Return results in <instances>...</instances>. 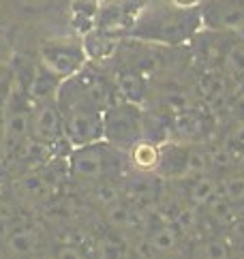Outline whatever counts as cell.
I'll use <instances>...</instances> for the list:
<instances>
[{"label":"cell","mask_w":244,"mask_h":259,"mask_svg":"<svg viewBox=\"0 0 244 259\" xmlns=\"http://www.w3.org/2000/svg\"><path fill=\"white\" fill-rule=\"evenodd\" d=\"M231 251H229V244L225 238H208L204 240L197 248V257L199 259H229Z\"/></svg>","instance_id":"24"},{"label":"cell","mask_w":244,"mask_h":259,"mask_svg":"<svg viewBox=\"0 0 244 259\" xmlns=\"http://www.w3.org/2000/svg\"><path fill=\"white\" fill-rule=\"evenodd\" d=\"M56 184L52 182V178L48 176L45 169H30L24 171L17 180V193L24 201L30 203H45L54 197Z\"/></svg>","instance_id":"7"},{"label":"cell","mask_w":244,"mask_h":259,"mask_svg":"<svg viewBox=\"0 0 244 259\" xmlns=\"http://www.w3.org/2000/svg\"><path fill=\"white\" fill-rule=\"evenodd\" d=\"M116 88L122 97H125V103H133L139 105L144 101L146 95V84L142 75H137L135 71L131 69H122L116 73Z\"/></svg>","instance_id":"14"},{"label":"cell","mask_w":244,"mask_h":259,"mask_svg":"<svg viewBox=\"0 0 244 259\" xmlns=\"http://www.w3.org/2000/svg\"><path fill=\"white\" fill-rule=\"evenodd\" d=\"M95 251H97V259H127V246L114 234H103L97 240Z\"/></svg>","instance_id":"20"},{"label":"cell","mask_w":244,"mask_h":259,"mask_svg":"<svg viewBox=\"0 0 244 259\" xmlns=\"http://www.w3.org/2000/svg\"><path fill=\"white\" fill-rule=\"evenodd\" d=\"M172 131L180 140H197V137L204 135V118L195 114V109L172 116Z\"/></svg>","instance_id":"17"},{"label":"cell","mask_w":244,"mask_h":259,"mask_svg":"<svg viewBox=\"0 0 244 259\" xmlns=\"http://www.w3.org/2000/svg\"><path fill=\"white\" fill-rule=\"evenodd\" d=\"M148 240H150V244H152V248L156 251L158 257H170L176 253V248L180 246L182 234L178 231L176 225H158V227L150 229Z\"/></svg>","instance_id":"11"},{"label":"cell","mask_w":244,"mask_h":259,"mask_svg":"<svg viewBox=\"0 0 244 259\" xmlns=\"http://www.w3.org/2000/svg\"><path fill=\"white\" fill-rule=\"evenodd\" d=\"M105 142L120 152H129L137 142L144 140L146 133V116L133 103H114L105 109L103 116Z\"/></svg>","instance_id":"3"},{"label":"cell","mask_w":244,"mask_h":259,"mask_svg":"<svg viewBox=\"0 0 244 259\" xmlns=\"http://www.w3.org/2000/svg\"><path fill=\"white\" fill-rule=\"evenodd\" d=\"M131 248H133V257H135V259H158L156 251L152 248V244H150L148 236H142V238L133 240Z\"/></svg>","instance_id":"25"},{"label":"cell","mask_w":244,"mask_h":259,"mask_svg":"<svg viewBox=\"0 0 244 259\" xmlns=\"http://www.w3.org/2000/svg\"><path fill=\"white\" fill-rule=\"evenodd\" d=\"M204 212L208 214V219L212 223H217L219 227H231L242 219L240 212H238V206L229 203L221 193L208 203V206H204Z\"/></svg>","instance_id":"15"},{"label":"cell","mask_w":244,"mask_h":259,"mask_svg":"<svg viewBox=\"0 0 244 259\" xmlns=\"http://www.w3.org/2000/svg\"><path fill=\"white\" fill-rule=\"evenodd\" d=\"M199 210L201 208H197L193 206V203H182V206H178V212H176V221H174V225L178 227V231L184 236V234H189V231H193L197 225H199Z\"/></svg>","instance_id":"23"},{"label":"cell","mask_w":244,"mask_h":259,"mask_svg":"<svg viewBox=\"0 0 244 259\" xmlns=\"http://www.w3.org/2000/svg\"><path fill=\"white\" fill-rule=\"evenodd\" d=\"M43 234L36 225L30 223H17L5 234L3 240V253L9 259H32L41 255Z\"/></svg>","instance_id":"6"},{"label":"cell","mask_w":244,"mask_h":259,"mask_svg":"<svg viewBox=\"0 0 244 259\" xmlns=\"http://www.w3.org/2000/svg\"><path fill=\"white\" fill-rule=\"evenodd\" d=\"M219 193L233 206H242L244 203V174L231 171L219 178Z\"/></svg>","instance_id":"18"},{"label":"cell","mask_w":244,"mask_h":259,"mask_svg":"<svg viewBox=\"0 0 244 259\" xmlns=\"http://www.w3.org/2000/svg\"><path fill=\"white\" fill-rule=\"evenodd\" d=\"M186 154L189 148L180 144H163L161 146V163H158V171L163 178L170 180H184L186 171Z\"/></svg>","instance_id":"9"},{"label":"cell","mask_w":244,"mask_h":259,"mask_svg":"<svg viewBox=\"0 0 244 259\" xmlns=\"http://www.w3.org/2000/svg\"><path fill=\"white\" fill-rule=\"evenodd\" d=\"M5 131H7L5 133V150L7 152L20 150V146L28 140V135H30V112L20 109V112L11 114Z\"/></svg>","instance_id":"10"},{"label":"cell","mask_w":244,"mask_h":259,"mask_svg":"<svg viewBox=\"0 0 244 259\" xmlns=\"http://www.w3.org/2000/svg\"><path fill=\"white\" fill-rule=\"evenodd\" d=\"M122 195H125V191H122L120 184H116V180H111V178L99 180V182H95V184H90L88 187L90 203H95V206H99L101 210H105V208L111 206V203L120 201Z\"/></svg>","instance_id":"16"},{"label":"cell","mask_w":244,"mask_h":259,"mask_svg":"<svg viewBox=\"0 0 244 259\" xmlns=\"http://www.w3.org/2000/svg\"><path fill=\"white\" fill-rule=\"evenodd\" d=\"M3 240H5V231H3V227H0V251H3Z\"/></svg>","instance_id":"30"},{"label":"cell","mask_w":244,"mask_h":259,"mask_svg":"<svg viewBox=\"0 0 244 259\" xmlns=\"http://www.w3.org/2000/svg\"><path fill=\"white\" fill-rule=\"evenodd\" d=\"M238 36H240L242 43H244V28H240V30H238Z\"/></svg>","instance_id":"31"},{"label":"cell","mask_w":244,"mask_h":259,"mask_svg":"<svg viewBox=\"0 0 244 259\" xmlns=\"http://www.w3.org/2000/svg\"><path fill=\"white\" fill-rule=\"evenodd\" d=\"M64 135V116L58 99H48L36 103L30 112V137L34 142L54 146Z\"/></svg>","instance_id":"5"},{"label":"cell","mask_w":244,"mask_h":259,"mask_svg":"<svg viewBox=\"0 0 244 259\" xmlns=\"http://www.w3.org/2000/svg\"><path fill=\"white\" fill-rule=\"evenodd\" d=\"M41 64L48 71H52L56 77L67 81L69 77L77 75L84 69L86 62V50L82 43H71V41H56L43 45L41 50Z\"/></svg>","instance_id":"4"},{"label":"cell","mask_w":244,"mask_h":259,"mask_svg":"<svg viewBox=\"0 0 244 259\" xmlns=\"http://www.w3.org/2000/svg\"><path fill=\"white\" fill-rule=\"evenodd\" d=\"M210 174V163H208V150H204L199 146H191L189 154H186V171H184V180L186 178H197V176H206Z\"/></svg>","instance_id":"21"},{"label":"cell","mask_w":244,"mask_h":259,"mask_svg":"<svg viewBox=\"0 0 244 259\" xmlns=\"http://www.w3.org/2000/svg\"><path fill=\"white\" fill-rule=\"evenodd\" d=\"M229 229H231V236H233V238H236V240H242V242H244V219H240L238 223H236V225H231Z\"/></svg>","instance_id":"28"},{"label":"cell","mask_w":244,"mask_h":259,"mask_svg":"<svg viewBox=\"0 0 244 259\" xmlns=\"http://www.w3.org/2000/svg\"><path fill=\"white\" fill-rule=\"evenodd\" d=\"M219 195V178L206 174V176H197V178L191 180L189 189H186V197H189V203L197 208H204Z\"/></svg>","instance_id":"12"},{"label":"cell","mask_w":244,"mask_h":259,"mask_svg":"<svg viewBox=\"0 0 244 259\" xmlns=\"http://www.w3.org/2000/svg\"><path fill=\"white\" fill-rule=\"evenodd\" d=\"M129 154V165L133 167L137 174H156L158 171V163H161V146L150 142V140H142L137 142Z\"/></svg>","instance_id":"8"},{"label":"cell","mask_w":244,"mask_h":259,"mask_svg":"<svg viewBox=\"0 0 244 259\" xmlns=\"http://www.w3.org/2000/svg\"><path fill=\"white\" fill-rule=\"evenodd\" d=\"M54 259H88L86 253L82 251L79 246H73V244H60L56 248Z\"/></svg>","instance_id":"27"},{"label":"cell","mask_w":244,"mask_h":259,"mask_svg":"<svg viewBox=\"0 0 244 259\" xmlns=\"http://www.w3.org/2000/svg\"><path fill=\"white\" fill-rule=\"evenodd\" d=\"M236 152L231 150V148L227 146H214L208 150V163H210V171H217L219 174V178L225 174H231V171H236L238 167V163H236Z\"/></svg>","instance_id":"19"},{"label":"cell","mask_w":244,"mask_h":259,"mask_svg":"<svg viewBox=\"0 0 244 259\" xmlns=\"http://www.w3.org/2000/svg\"><path fill=\"white\" fill-rule=\"evenodd\" d=\"M223 67L233 79H244V43H236L225 52Z\"/></svg>","instance_id":"22"},{"label":"cell","mask_w":244,"mask_h":259,"mask_svg":"<svg viewBox=\"0 0 244 259\" xmlns=\"http://www.w3.org/2000/svg\"><path fill=\"white\" fill-rule=\"evenodd\" d=\"M225 146L231 148V150L236 152V156L244 150V120H240V122H236L231 126V131L227 135V144Z\"/></svg>","instance_id":"26"},{"label":"cell","mask_w":244,"mask_h":259,"mask_svg":"<svg viewBox=\"0 0 244 259\" xmlns=\"http://www.w3.org/2000/svg\"><path fill=\"white\" fill-rule=\"evenodd\" d=\"M122 152L116 150L114 146H109L105 140L90 144V146H82V148H73L69 154V178L73 182L79 184H95L99 180L109 178L116 171L118 165H122Z\"/></svg>","instance_id":"2"},{"label":"cell","mask_w":244,"mask_h":259,"mask_svg":"<svg viewBox=\"0 0 244 259\" xmlns=\"http://www.w3.org/2000/svg\"><path fill=\"white\" fill-rule=\"evenodd\" d=\"M240 259H244V255H242V257H240Z\"/></svg>","instance_id":"32"},{"label":"cell","mask_w":244,"mask_h":259,"mask_svg":"<svg viewBox=\"0 0 244 259\" xmlns=\"http://www.w3.org/2000/svg\"><path fill=\"white\" fill-rule=\"evenodd\" d=\"M236 163H238V169L244 174V150L238 154V159H236Z\"/></svg>","instance_id":"29"},{"label":"cell","mask_w":244,"mask_h":259,"mask_svg":"<svg viewBox=\"0 0 244 259\" xmlns=\"http://www.w3.org/2000/svg\"><path fill=\"white\" fill-rule=\"evenodd\" d=\"M58 105L64 116V137L73 148L105 140V128H103L105 107H101L95 99L86 95H73L60 88Z\"/></svg>","instance_id":"1"},{"label":"cell","mask_w":244,"mask_h":259,"mask_svg":"<svg viewBox=\"0 0 244 259\" xmlns=\"http://www.w3.org/2000/svg\"><path fill=\"white\" fill-rule=\"evenodd\" d=\"M103 217H105V223L111 229H116V231L135 229L137 221H139L133 203H127L125 199H120L116 203H111L109 208H105V210H103Z\"/></svg>","instance_id":"13"}]
</instances>
